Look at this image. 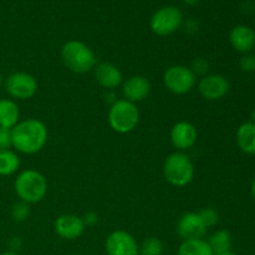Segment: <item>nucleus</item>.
Here are the masks:
<instances>
[{"mask_svg":"<svg viewBox=\"0 0 255 255\" xmlns=\"http://www.w3.org/2000/svg\"><path fill=\"white\" fill-rule=\"evenodd\" d=\"M49 138L47 127L41 120L31 119L20 120L11 128L12 148L21 154H36L44 149Z\"/></svg>","mask_w":255,"mask_h":255,"instance_id":"obj_1","label":"nucleus"},{"mask_svg":"<svg viewBox=\"0 0 255 255\" xmlns=\"http://www.w3.org/2000/svg\"><path fill=\"white\" fill-rule=\"evenodd\" d=\"M61 61L69 71L84 75L94 71L97 57L94 50L80 40H69L61 47Z\"/></svg>","mask_w":255,"mask_h":255,"instance_id":"obj_2","label":"nucleus"},{"mask_svg":"<svg viewBox=\"0 0 255 255\" xmlns=\"http://www.w3.org/2000/svg\"><path fill=\"white\" fill-rule=\"evenodd\" d=\"M47 179L40 171L27 168L20 172L14 182L15 193L19 201L27 204L41 202L47 193Z\"/></svg>","mask_w":255,"mask_h":255,"instance_id":"obj_3","label":"nucleus"},{"mask_svg":"<svg viewBox=\"0 0 255 255\" xmlns=\"http://www.w3.org/2000/svg\"><path fill=\"white\" fill-rule=\"evenodd\" d=\"M164 179L171 186L183 188L194 177V164L186 152L176 151L168 154L163 162Z\"/></svg>","mask_w":255,"mask_h":255,"instance_id":"obj_4","label":"nucleus"},{"mask_svg":"<svg viewBox=\"0 0 255 255\" xmlns=\"http://www.w3.org/2000/svg\"><path fill=\"white\" fill-rule=\"evenodd\" d=\"M107 121L116 133H129L138 125L139 110L136 104H132L125 99H119L110 106Z\"/></svg>","mask_w":255,"mask_h":255,"instance_id":"obj_5","label":"nucleus"},{"mask_svg":"<svg viewBox=\"0 0 255 255\" xmlns=\"http://www.w3.org/2000/svg\"><path fill=\"white\" fill-rule=\"evenodd\" d=\"M183 25V12L178 6L166 5L153 12L149 27L157 36H169Z\"/></svg>","mask_w":255,"mask_h":255,"instance_id":"obj_6","label":"nucleus"},{"mask_svg":"<svg viewBox=\"0 0 255 255\" xmlns=\"http://www.w3.org/2000/svg\"><path fill=\"white\" fill-rule=\"evenodd\" d=\"M163 85L173 95H187L196 87L197 77L188 66L172 65L163 74Z\"/></svg>","mask_w":255,"mask_h":255,"instance_id":"obj_7","label":"nucleus"},{"mask_svg":"<svg viewBox=\"0 0 255 255\" xmlns=\"http://www.w3.org/2000/svg\"><path fill=\"white\" fill-rule=\"evenodd\" d=\"M4 87L14 101H26L36 95L39 84L29 72L16 71L4 80Z\"/></svg>","mask_w":255,"mask_h":255,"instance_id":"obj_8","label":"nucleus"},{"mask_svg":"<svg viewBox=\"0 0 255 255\" xmlns=\"http://www.w3.org/2000/svg\"><path fill=\"white\" fill-rule=\"evenodd\" d=\"M228 79L224 75L221 74H208L206 76L201 77L197 84L199 95L203 97L206 101H219L224 99L229 92Z\"/></svg>","mask_w":255,"mask_h":255,"instance_id":"obj_9","label":"nucleus"},{"mask_svg":"<svg viewBox=\"0 0 255 255\" xmlns=\"http://www.w3.org/2000/svg\"><path fill=\"white\" fill-rule=\"evenodd\" d=\"M107 255H138V243L127 231L117 229L107 236L105 242Z\"/></svg>","mask_w":255,"mask_h":255,"instance_id":"obj_10","label":"nucleus"},{"mask_svg":"<svg viewBox=\"0 0 255 255\" xmlns=\"http://www.w3.org/2000/svg\"><path fill=\"white\" fill-rule=\"evenodd\" d=\"M171 143L177 151L186 152L191 149L198 139V129L188 121H179L173 125L169 132Z\"/></svg>","mask_w":255,"mask_h":255,"instance_id":"obj_11","label":"nucleus"},{"mask_svg":"<svg viewBox=\"0 0 255 255\" xmlns=\"http://www.w3.org/2000/svg\"><path fill=\"white\" fill-rule=\"evenodd\" d=\"M151 82L146 76H142V75L129 76L128 79L124 80L121 85L122 96L132 104L144 101L151 94Z\"/></svg>","mask_w":255,"mask_h":255,"instance_id":"obj_12","label":"nucleus"},{"mask_svg":"<svg viewBox=\"0 0 255 255\" xmlns=\"http://www.w3.org/2000/svg\"><path fill=\"white\" fill-rule=\"evenodd\" d=\"M55 233L65 241H75L84 234L85 227L82 218L72 213H65L57 217L54 223Z\"/></svg>","mask_w":255,"mask_h":255,"instance_id":"obj_13","label":"nucleus"},{"mask_svg":"<svg viewBox=\"0 0 255 255\" xmlns=\"http://www.w3.org/2000/svg\"><path fill=\"white\" fill-rule=\"evenodd\" d=\"M176 231L183 241L202 239L207 233L206 226L202 222L198 212H187L177 222Z\"/></svg>","mask_w":255,"mask_h":255,"instance_id":"obj_14","label":"nucleus"},{"mask_svg":"<svg viewBox=\"0 0 255 255\" xmlns=\"http://www.w3.org/2000/svg\"><path fill=\"white\" fill-rule=\"evenodd\" d=\"M95 80L105 90H116L124 82V75L120 67L112 62H97L94 69Z\"/></svg>","mask_w":255,"mask_h":255,"instance_id":"obj_15","label":"nucleus"},{"mask_svg":"<svg viewBox=\"0 0 255 255\" xmlns=\"http://www.w3.org/2000/svg\"><path fill=\"white\" fill-rule=\"evenodd\" d=\"M229 42L237 52L249 54L255 50V30L248 25H236L229 32Z\"/></svg>","mask_w":255,"mask_h":255,"instance_id":"obj_16","label":"nucleus"},{"mask_svg":"<svg viewBox=\"0 0 255 255\" xmlns=\"http://www.w3.org/2000/svg\"><path fill=\"white\" fill-rule=\"evenodd\" d=\"M236 141L243 153L255 156V124L251 121L242 124L237 129Z\"/></svg>","mask_w":255,"mask_h":255,"instance_id":"obj_17","label":"nucleus"},{"mask_svg":"<svg viewBox=\"0 0 255 255\" xmlns=\"http://www.w3.org/2000/svg\"><path fill=\"white\" fill-rule=\"evenodd\" d=\"M20 121V109L12 99H0V127L11 129Z\"/></svg>","mask_w":255,"mask_h":255,"instance_id":"obj_18","label":"nucleus"},{"mask_svg":"<svg viewBox=\"0 0 255 255\" xmlns=\"http://www.w3.org/2000/svg\"><path fill=\"white\" fill-rule=\"evenodd\" d=\"M177 255H214L208 242L202 239L183 241L178 247Z\"/></svg>","mask_w":255,"mask_h":255,"instance_id":"obj_19","label":"nucleus"},{"mask_svg":"<svg viewBox=\"0 0 255 255\" xmlns=\"http://www.w3.org/2000/svg\"><path fill=\"white\" fill-rule=\"evenodd\" d=\"M20 168V157L12 149L0 152V176L9 177L16 173Z\"/></svg>","mask_w":255,"mask_h":255,"instance_id":"obj_20","label":"nucleus"},{"mask_svg":"<svg viewBox=\"0 0 255 255\" xmlns=\"http://www.w3.org/2000/svg\"><path fill=\"white\" fill-rule=\"evenodd\" d=\"M207 242H208L209 247L213 251L214 255L231 252L232 249V236L226 229L214 232Z\"/></svg>","mask_w":255,"mask_h":255,"instance_id":"obj_21","label":"nucleus"},{"mask_svg":"<svg viewBox=\"0 0 255 255\" xmlns=\"http://www.w3.org/2000/svg\"><path fill=\"white\" fill-rule=\"evenodd\" d=\"M163 251V243L156 237L144 239L141 246H138V255H162Z\"/></svg>","mask_w":255,"mask_h":255,"instance_id":"obj_22","label":"nucleus"},{"mask_svg":"<svg viewBox=\"0 0 255 255\" xmlns=\"http://www.w3.org/2000/svg\"><path fill=\"white\" fill-rule=\"evenodd\" d=\"M30 212H31L30 204L25 203L22 201L16 202L11 208L12 221L16 222V223H22V222H25L30 217Z\"/></svg>","mask_w":255,"mask_h":255,"instance_id":"obj_23","label":"nucleus"},{"mask_svg":"<svg viewBox=\"0 0 255 255\" xmlns=\"http://www.w3.org/2000/svg\"><path fill=\"white\" fill-rule=\"evenodd\" d=\"M198 214L207 229L213 228V227H216L219 223V213L217 212V209L212 208V207L203 208L202 211L198 212Z\"/></svg>","mask_w":255,"mask_h":255,"instance_id":"obj_24","label":"nucleus"},{"mask_svg":"<svg viewBox=\"0 0 255 255\" xmlns=\"http://www.w3.org/2000/svg\"><path fill=\"white\" fill-rule=\"evenodd\" d=\"M189 69L192 70L196 77H203L209 74V62L203 57H197L192 61Z\"/></svg>","mask_w":255,"mask_h":255,"instance_id":"obj_25","label":"nucleus"},{"mask_svg":"<svg viewBox=\"0 0 255 255\" xmlns=\"http://www.w3.org/2000/svg\"><path fill=\"white\" fill-rule=\"evenodd\" d=\"M239 69L247 74H252L255 71V54L249 52V54L242 55L239 60Z\"/></svg>","mask_w":255,"mask_h":255,"instance_id":"obj_26","label":"nucleus"},{"mask_svg":"<svg viewBox=\"0 0 255 255\" xmlns=\"http://www.w3.org/2000/svg\"><path fill=\"white\" fill-rule=\"evenodd\" d=\"M12 148L11 129L0 127V152Z\"/></svg>","mask_w":255,"mask_h":255,"instance_id":"obj_27","label":"nucleus"},{"mask_svg":"<svg viewBox=\"0 0 255 255\" xmlns=\"http://www.w3.org/2000/svg\"><path fill=\"white\" fill-rule=\"evenodd\" d=\"M81 218L85 227H95L99 223V216H97L96 212H87V213H85Z\"/></svg>","mask_w":255,"mask_h":255,"instance_id":"obj_28","label":"nucleus"},{"mask_svg":"<svg viewBox=\"0 0 255 255\" xmlns=\"http://www.w3.org/2000/svg\"><path fill=\"white\" fill-rule=\"evenodd\" d=\"M104 99H105V102H107V104L111 106L112 104H115V102L119 100V97H117L116 94H115V90H105Z\"/></svg>","mask_w":255,"mask_h":255,"instance_id":"obj_29","label":"nucleus"},{"mask_svg":"<svg viewBox=\"0 0 255 255\" xmlns=\"http://www.w3.org/2000/svg\"><path fill=\"white\" fill-rule=\"evenodd\" d=\"M182 1H183L186 5H189V6H194V5L198 4L201 0H182Z\"/></svg>","mask_w":255,"mask_h":255,"instance_id":"obj_30","label":"nucleus"},{"mask_svg":"<svg viewBox=\"0 0 255 255\" xmlns=\"http://www.w3.org/2000/svg\"><path fill=\"white\" fill-rule=\"evenodd\" d=\"M0 255H19V254L14 251H9V252H4V253H1Z\"/></svg>","mask_w":255,"mask_h":255,"instance_id":"obj_31","label":"nucleus"},{"mask_svg":"<svg viewBox=\"0 0 255 255\" xmlns=\"http://www.w3.org/2000/svg\"><path fill=\"white\" fill-rule=\"evenodd\" d=\"M252 196H253V198L255 199V178H254L253 183H252Z\"/></svg>","mask_w":255,"mask_h":255,"instance_id":"obj_32","label":"nucleus"},{"mask_svg":"<svg viewBox=\"0 0 255 255\" xmlns=\"http://www.w3.org/2000/svg\"><path fill=\"white\" fill-rule=\"evenodd\" d=\"M251 122H253V124H255V107H254L253 111H252V115H251Z\"/></svg>","mask_w":255,"mask_h":255,"instance_id":"obj_33","label":"nucleus"},{"mask_svg":"<svg viewBox=\"0 0 255 255\" xmlns=\"http://www.w3.org/2000/svg\"><path fill=\"white\" fill-rule=\"evenodd\" d=\"M4 76H2V74L0 72V89H1L2 86H4Z\"/></svg>","mask_w":255,"mask_h":255,"instance_id":"obj_34","label":"nucleus"},{"mask_svg":"<svg viewBox=\"0 0 255 255\" xmlns=\"http://www.w3.org/2000/svg\"><path fill=\"white\" fill-rule=\"evenodd\" d=\"M217 255H238L237 253H233V252H226V253H222V254H217Z\"/></svg>","mask_w":255,"mask_h":255,"instance_id":"obj_35","label":"nucleus"},{"mask_svg":"<svg viewBox=\"0 0 255 255\" xmlns=\"http://www.w3.org/2000/svg\"><path fill=\"white\" fill-rule=\"evenodd\" d=\"M254 5H255V0H254Z\"/></svg>","mask_w":255,"mask_h":255,"instance_id":"obj_36","label":"nucleus"},{"mask_svg":"<svg viewBox=\"0 0 255 255\" xmlns=\"http://www.w3.org/2000/svg\"><path fill=\"white\" fill-rule=\"evenodd\" d=\"M254 51H255V50H254ZM254 54H255V52H254Z\"/></svg>","mask_w":255,"mask_h":255,"instance_id":"obj_37","label":"nucleus"}]
</instances>
